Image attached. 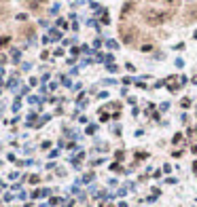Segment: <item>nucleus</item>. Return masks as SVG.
<instances>
[{
    "label": "nucleus",
    "mask_w": 197,
    "mask_h": 207,
    "mask_svg": "<svg viewBox=\"0 0 197 207\" xmlns=\"http://www.w3.org/2000/svg\"><path fill=\"white\" fill-rule=\"evenodd\" d=\"M144 19H146V23H150V26H159V23H163L167 19V13L155 11V9H146L144 11Z\"/></svg>",
    "instance_id": "obj_1"
},
{
    "label": "nucleus",
    "mask_w": 197,
    "mask_h": 207,
    "mask_svg": "<svg viewBox=\"0 0 197 207\" xmlns=\"http://www.w3.org/2000/svg\"><path fill=\"white\" fill-rule=\"evenodd\" d=\"M121 38L123 42H134L136 40V28H125V26H121Z\"/></svg>",
    "instance_id": "obj_2"
},
{
    "label": "nucleus",
    "mask_w": 197,
    "mask_h": 207,
    "mask_svg": "<svg viewBox=\"0 0 197 207\" xmlns=\"http://www.w3.org/2000/svg\"><path fill=\"white\" fill-rule=\"evenodd\" d=\"M132 9H134V4H132V2H125V4H123V11H121V15L125 17L127 13H132Z\"/></svg>",
    "instance_id": "obj_3"
},
{
    "label": "nucleus",
    "mask_w": 197,
    "mask_h": 207,
    "mask_svg": "<svg viewBox=\"0 0 197 207\" xmlns=\"http://www.w3.org/2000/svg\"><path fill=\"white\" fill-rule=\"evenodd\" d=\"M9 42H11V38H9V36H2V38H0V47H6Z\"/></svg>",
    "instance_id": "obj_4"
},
{
    "label": "nucleus",
    "mask_w": 197,
    "mask_h": 207,
    "mask_svg": "<svg viewBox=\"0 0 197 207\" xmlns=\"http://www.w3.org/2000/svg\"><path fill=\"white\" fill-rule=\"evenodd\" d=\"M167 2H174V0H167Z\"/></svg>",
    "instance_id": "obj_5"
}]
</instances>
